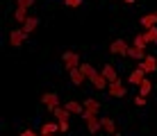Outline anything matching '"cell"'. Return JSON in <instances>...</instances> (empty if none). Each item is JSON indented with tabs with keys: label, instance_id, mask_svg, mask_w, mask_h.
<instances>
[{
	"label": "cell",
	"instance_id": "9",
	"mask_svg": "<svg viewBox=\"0 0 157 136\" xmlns=\"http://www.w3.org/2000/svg\"><path fill=\"white\" fill-rule=\"evenodd\" d=\"M146 77H148V75H146L141 68H134L132 73L128 75V82H130V84H134V86H139V84H141V82H144Z\"/></svg>",
	"mask_w": 157,
	"mask_h": 136
},
{
	"label": "cell",
	"instance_id": "22",
	"mask_svg": "<svg viewBox=\"0 0 157 136\" xmlns=\"http://www.w3.org/2000/svg\"><path fill=\"white\" fill-rule=\"evenodd\" d=\"M128 57H130V59H137V61H141V59H146V52H144V50H137L134 46H130Z\"/></svg>",
	"mask_w": 157,
	"mask_h": 136
},
{
	"label": "cell",
	"instance_id": "13",
	"mask_svg": "<svg viewBox=\"0 0 157 136\" xmlns=\"http://www.w3.org/2000/svg\"><path fill=\"white\" fill-rule=\"evenodd\" d=\"M139 23H141L146 30H148V27H155L157 25V12L155 14H144L141 18H139Z\"/></svg>",
	"mask_w": 157,
	"mask_h": 136
},
{
	"label": "cell",
	"instance_id": "11",
	"mask_svg": "<svg viewBox=\"0 0 157 136\" xmlns=\"http://www.w3.org/2000/svg\"><path fill=\"white\" fill-rule=\"evenodd\" d=\"M141 34H144V39H146L148 46H157V25L155 27H148V30L141 32Z\"/></svg>",
	"mask_w": 157,
	"mask_h": 136
},
{
	"label": "cell",
	"instance_id": "28",
	"mask_svg": "<svg viewBox=\"0 0 157 136\" xmlns=\"http://www.w3.org/2000/svg\"><path fill=\"white\" fill-rule=\"evenodd\" d=\"M59 132H68V123H59Z\"/></svg>",
	"mask_w": 157,
	"mask_h": 136
},
{
	"label": "cell",
	"instance_id": "23",
	"mask_svg": "<svg viewBox=\"0 0 157 136\" xmlns=\"http://www.w3.org/2000/svg\"><path fill=\"white\" fill-rule=\"evenodd\" d=\"M132 46L137 48V50H144V52H146V46H148V43H146L144 34H137V36H134V41H132Z\"/></svg>",
	"mask_w": 157,
	"mask_h": 136
},
{
	"label": "cell",
	"instance_id": "31",
	"mask_svg": "<svg viewBox=\"0 0 157 136\" xmlns=\"http://www.w3.org/2000/svg\"><path fill=\"white\" fill-rule=\"evenodd\" d=\"M112 136H121V134H118V132H116V134H112Z\"/></svg>",
	"mask_w": 157,
	"mask_h": 136
},
{
	"label": "cell",
	"instance_id": "27",
	"mask_svg": "<svg viewBox=\"0 0 157 136\" xmlns=\"http://www.w3.org/2000/svg\"><path fill=\"white\" fill-rule=\"evenodd\" d=\"M18 136H36V132H34V129H23Z\"/></svg>",
	"mask_w": 157,
	"mask_h": 136
},
{
	"label": "cell",
	"instance_id": "26",
	"mask_svg": "<svg viewBox=\"0 0 157 136\" xmlns=\"http://www.w3.org/2000/svg\"><path fill=\"white\" fill-rule=\"evenodd\" d=\"M64 2H66V7H80L82 0H64Z\"/></svg>",
	"mask_w": 157,
	"mask_h": 136
},
{
	"label": "cell",
	"instance_id": "8",
	"mask_svg": "<svg viewBox=\"0 0 157 136\" xmlns=\"http://www.w3.org/2000/svg\"><path fill=\"white\" fill-rule=\"evenodd\" d=\"M64 109H66L71 116H82L84 113V105H80V102H75V100H68L66 105H64Z\"/></svg>",
	"mask_w": 157,
	"mask_h": 136
},
{
	"label": "cell",
	"instance_id": "12",
	"mask_svg": "<svg viewBox=\"0 0 157 136\" xmlns=\"http://www.w3.org/2000/svg\"><path fill=\"white\" fill-rule=\"evenodd\" d=\"M89 82H91V84H94V89H98V91H105L107 86H109V82H107L105 77H102V73H98V75H96V77H91Z\"/></svg>",
	"mask_w": 157,
	"mask_h": 136
},
{
	"label": "cell",
	"instance_id": "30",
	"mask_svg": "<svg viewBox=\"0 0 157 136\" xmlns=\"http://www.w3.org/2000/svg\"><path fill=\"white\" fill-rule=\"evenodd\" d=\"M125 2H128V5H130V2H134V0H125Z\"/></svg>",
	"mask_w": 157,
	"mask_h": 136
},
{
	"label": "cell",
	"instance_id": "10",
	"mask_svg": "<svg viewBox=\"0 0 157 136\" xmlns=\"http://www.w3.org/2000/svg\"><path fill=\"white\" fill-rule=\"evenodd\" d=\"M82 105H84V111H89V113H100V109H102V105L96 100V97H89V100H84Z\"/></svg>",
	"mask_w": 157,
	"mask_h": 136
},
{
	"label": "cell",
	"instance_id": "5",
	"mask_svg": "<svg viewBox=\"0 0 157 136\" xmlns=\"http://www.w3.org/2000/svg\"><path fill=\"white\" fill-rule=\"evenodd\" d=\"M107 91H109V95H112V97H123V95L128 93L125 84H123L121 79H118V82H112V84L107 86Z\"/></svg>",
	"mask_w": 157,
	"mask_h": 136
},
{
	"label": "cell",
	"instance_id": "20",
	"mask_svg": "<svg viewBox=\"0 0 157 136\" xmlns=\"http://www.w3.org/2000/svg\"><path fill=\"white\" fill-rule=\"evenodd\" d=\"M80 70L84 73V77H86V79H91V77H96V75H98V70L91 66V64H80Z\"/></svg>",
	"mask_w": 157,
	"mask_h": 136
},
{
	"label": "cell",
	"instance_id": "7",
	"mask_svg": "<svg viewBox=\"0 0 157 136\" xmlns=\"http://www.w3.org/2000/svg\"><path fill=\"white\" fill-rule=\"evenodd\" d=\"M100 73H102V77H105L107 82H109V84H112V82H118V73H116V68L112 66V64H105Z\"/></svg>",
	"mask_w": 157,
	"mask_h": 136
},
{
	"label": "cell",
	"instance_id": "15",
	"mask_svg": "<svg viewBox=\"0 0 157 136\" xmlns=\"http://www.w3.org/2000/svg\"><path fill=\"white\" fill-rule=\"evenodd\" d=\"M14 18L18 20V25H23L25 20L30 18V16H28V7H21V5H16V12H14Z\"/></svg>",
	"mask_w": 157,
	"mask_h": 136
},
{
	"label": "cell",
	"instance_id": "3",
	"mask_svg": "<svg viewBox=\"0 0 157 136\" xmlns=\"http://www.w3.org/2000/svg\"><path fill=\"white\" fill-rule=\"evenodd\" d=\"M41 102H43V107L48 109V111H55V109L59 107V97H57V93H52V91H48V93H43L41 95Z\"/></svg>",
	"mask_w": 157,
	"mask_h": 136
},
{
	"label": "cell",
	"instance_id": "25",
	"mask_svg": "<svg viewBox=\"0 0 157 136\" xmlns=\"http://www.w3.org/2000/svg\"><path fill=\"white\" fill-rule=\"evenodd\" d=\"M16 5H21V7H32V5H34V0H16Z\"/></svg>",
	"mask_w": 157,
	"mask_h": 136
},
{
	"label": "cell",
	"instance_id": "17",
	"mask_svg": "<svg viewBox=\"0 0 157 136\" xmlns=\"http://www.w3.org/2000/svg\"><path fill=\"white\" fill-rule=\"evenodd\" d=\"M150 93H153V82H150L148 77H146L141 84H139V95H144V97H148Z\"/></svg>",
	"mask_w": 157,
	"mask_h": 136
},
{
	"label": "cell",
	"instance_id": "29",
	"mask_svg": "<svg viewBox=\"0 0 157 136\" xmlns=\"http://www.w3.org/2000/svg\"><path fill=\"white\" fill-rule=\"evenodd\" d=\"M39 136H55V134H39Z\"/></svg>",
	"mask_w": 157,
	"mask_h": 136
},
{
	"label": "cell",
	"instance_id": "2",
	"mask_svg": "<svg viewBox=\"0 0 157 136\" xmlns=\"http://www.w3.org/2000/svg\"><path fill=\"white\" fill-rule=\"evenodd\" d=\"M30 34H25L23 32V27H16V30H12L9 32V46L12 48H21L25 43V39H28Z\"/></svg>",
	"mask_w": 157,
	"mask_h": 136
},
{
	"label": "cell",
	"instance_id": "6",
	"mask_svg": "<svg viewBox=\"0 0 157 136\" xmlns=\"http://www.w3.org/2000/svg\"><path fill=\"white\" fill-rule=\"evenodd\" d=\"M109 50L114 52V54H121V57H128V50H130V46L123 39H116L114 43L109 46Z\"/></svg>",
	"mask_w": 157,
	"mask_h": 136
},
{
	"label": "cell",
	"instance_id": "16",
	"mask_svg": "<svg viewBox=\"0 0 157 136\" xmlns=\"http://www.w3.org/2000/svg\"><path fill=\"white\" fill-rule=\"evenodd\" d=\"M36 25H39V18H34V16H30V18L25 20V23L21 25V27H23V32H25V34H32V32L36 30Z\"/></svg>",
	"mask_w": 157,
	"mask_h": 136
},
{
	"label": "cell",
	"instance_id": "21",
	"mask_svg": "<svg viewBox=\"0 0 157 136\" xmlns=\"http://www.w3.org/2000/svg\"><path fill=\"white\" fill-rule=\"evenodd\" d=\"M59 132V123H43L41 125V134H57Z\"/></svg>",
	"mask_w": 157,
	"mask_h": 136
},
{
	"label": "cell",
	"instance_id": "24",
	"mask_svg": "<svg viewBox=\"0 0 157 136\" xmlns=\"http://www.w3.org/2000/svg\"><path fill=\"white\" fill-rule=\"evenodd\" d=\"M146 102H148V100H146L144 95H137V97H134V105H137V107H146Z\"/></svg>",
	"mask_w": 157,
	"mask_h": 136
},
{
	"label": "cell",
	"instance_id": "1",
	"mask_svg": "<svg viewBox=\"0 0 157 136\" xmlns=\"http://www.w3.org/2000/svg\"><path fill=\"white\" fill-rule=\"evenodd\" d=\"M62 64H64V68L71 73V70H75V68H80V54L78 52H73V50H68V52H64L62 54Z\"/></svg>",
	"mask_w": 157,
	"mask_h": 136
},
{
	"label": "cell",
	"instance_id": "4",
	"mask_svg": "<svg viewBox=\"0 0 157 136\" xmlns=\"http://www.w3.org/2000/svg\"><path fill=\"white\" fill-rule=\"evenodd\" d=\"M139 68H141L146 75L155 73V70H157V59L153 57V54H146V59H141V61H139Z\"/></svg>",
	"mask_w": 157,
	"mask_h": 136
},
{
	"label": "cell",
	"instance_id": "14",
	"mask_svg": "<svg viewBox=\"0 0 157 136\" xmlns=\"http://www.w3.org/2000/svg\"><path fill=\"white\" fill-rule=\"evenodd\" d=\"M52 113H55V120H57V123H68V120L73 118V116H71V113H68L64 107H57Z\"/></svg>",
	"mask_w": 157,
	"mask_h": 136
},
{
	"label": "cell",
	"instance_id": "18",
	"mask_svg": "<svg viewBox=\"0 0 157 136\" xmlns=\"http://www.w3.org/2000/svg\"><path fill=\"white\" fill-rule=\"evenodd\" d=\"M102 129L107 132V136L116 134V120L114 118H102Z\"/></svg>",
	"mask_w": 157,
	"mask_h": 136
},
{
	"label": "cell",
	"instance_id": "19",
	"mask_svg": "<svg viewBox=\"0 0 157 136\" xmlns=\"http://www.w3.org/2000/svg\"><path fill=\"white\" fill-rule=\"evenodd\" d=\"M68 75H71V82H73V84L75 86H80V84H84V73H82V70H80V68H75V70H71V73H68Z\"/></svg>",
	"mask_w": 157,
	"mask_h": 136
}]
</instances>
